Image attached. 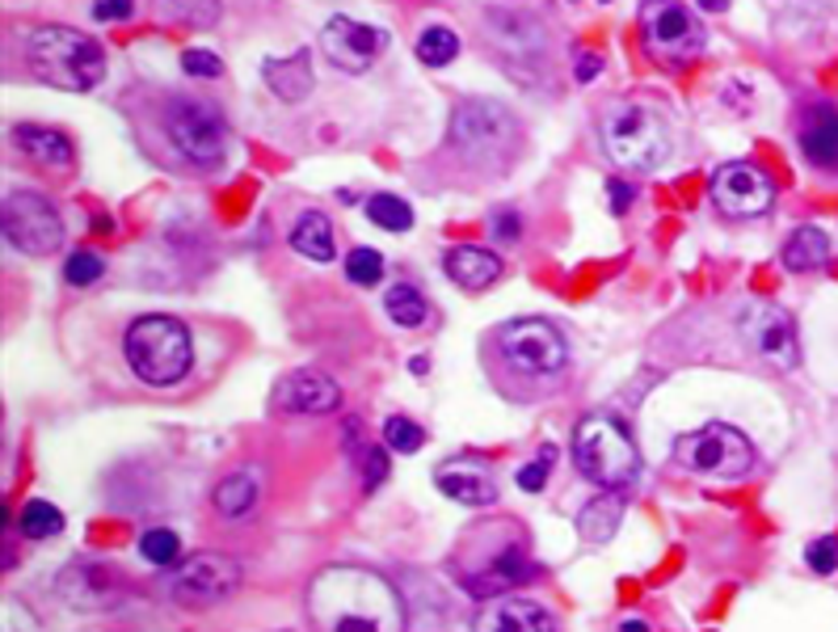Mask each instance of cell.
<instances>
[{"label":"cell","mask_w":838,"mask_h":632,"mask_svg":"<svg viewBox=\"0 0 838 632\" xmlns=\"http://www.w3.org/2000/svg\"><path fill=\"white\" fill-rule=\"evenodd\" d=\"M152 9L164 22H177L190 30H207L219 22V0H152Z\"/></svg>","instance_id":"cell-30"},{"label":"cell","mask_w":838,"mask_h":632,"mask_svg":"<svg viewBox=\"0 0 838 632\" xmlns=\"http://www.w3.org/2000/svg\"><path fill=\"white\" fill-rule=\"evenodd\" d=\"M262 77H266L274 97L303 102V97L312 93V47H299L296 56H287V59H266V64H262Z\"/></svg>","instance_id":"cell-23"},{"label":"cell","mask_w":838,"mask_h":632,"mask_svg":"<svg viewBox=\"0 0 838 632\" xmlns=\"http://www.w3.org/2000/svg\"><path fill=\"white\" fill-rule=\"evenodd\" d=\"M417 59L426 64V68H447L451 59L460 56V34L451 26H426L417 34Z\"/></svg>","instance_id":"cell-31"},{"label":"cell","mask_w":838,"mask_h":632,"mask_svg":"<svg viewBox=\"0 0 838 632\" xmlns=\"http://www.w3.org/2000/svg\"><path fill=\"white\" fill-rule=\"evenodd\" d=\"M383 443H388V451H417L422 443H426V430L413 422V417H388L383 422Z\"/></svg>","instance_id":"cell-37"},{"label":"cell","mask_w":838,"mask_h":632,"mask_svg":"<svg viewBox=\"0 0 838 632\" xmlns=\"http://www.w3.org/2000/svg\"><path fill=\"white\" fill-rule=\"evenodd\" d=\"M182 72L194 77V81H216V77H223V59L211 56V51L190 47V51H182Z\"/></svg>","instance_id":"cell-39"},{"label":"cell","mask_w":838,"mask_h":632,"mask_svg":"<svg viewBox=\"0 0 838 632\" xmlns=\"http://www.w3.org/2000/svg\"><path fill=\"white\" fill-rule=\"evenodd\" d=\"M383 47H388V30L354 22L346 13L329 18L325 30H321V51H325L329 64L342 68V72H367Z\"/></svg>","instance_id":"cell-16"},{"label":"cell","mask_w":838,"mask_h":632,"mask_svg":"<svg viewBox=\"0 0 838 632\" xmlns=\"http://www.w3.org/2000/svg\"><path fill=\"white\" fill-rule=\"evenodd\" d=\"M703 13H725L730 9V0H696Z\"/></svg>","instance_id":"cell-46"},{"label":"cell","mask_w":838,"mask_h":632,"mask_svg":"<svg viewBox=\"0 0 838 632\" xmlns=\"http://www.w3.org/2000/svg\"><path fill=\"white\" fill-rule=\"evenodd\" d=\"M13 148L26 157L30 165L47 169V173H68V169L77 165V143L64 136V131H55V127H38V123H18L13 131Z\"/></svg>","instance_id":"cell-18"},{"label":"cell","mask_w":838,"mask_h":632,"mask_svg":"<svg viewBox=\"0 0 838 632\" xmlns=\"http://www.w3.org/2000/svg\"><path fill=\"white\" fill-rule=\"evenodd\" d=\"M18 527H22L26 540H55V536L64 531V510L51 506V502H43V497H34V502L22 506Z\"/></svg>","instance_id":"cell-32"},{"label":"cell","mask_w":838,"mask_h":632,"mask_svg":"<svg viewBox=\"0 0 838 632\" xmlns=\"http://www.w3.org/2000/svg\"><path fill=\"white\" fill-rule=\"evenodd\" d=\"M641 30H645V47L662 59H696L708 43L700 18L687 13V4L678 0H645L641 4Z\"/></svg>","instance_id":"cell-15"},{"label":"cell","mask_w":838,"mask_h":632,"mask_svg":"<svg viewBox=\"0 0 838 632\" xmlns=\"http://www.w3.org/2000/svg\"><path fill=\"white\" fill-rule=\"evenodd\" d=\"M291 249H296L299 257H308V262H321L329 266L333 257H337V245H333V223L321 216V211H303L291 228Z\"/></svg>","instance_id":"cell-26"},{"label":"cell","mask_w":838,"mask_h":632,"mask_svg":"<svg viewBox=\"0 0 838 632\" xmlns=\"http://www.w3.org/2000/svg\"><path fill=\"white\" fill-rule=\"evenodd\" d=\"M363 460H367V464H363V485H367V490H379V485L388 481V472H392L388 451H383V447H367Z\"/></svg>","instance_id":"cell-41"},{"label":"cell","mask_w":838,"mask_h":632,"mask_svg":"<svg viewBox=\"0 0 838 632\" xmlns=\"http://www.w3.org/2000/svg\"><path fill=\"white\" fill-rule=\"evenodd\" d=\"M620 632H653L645 620H620Z\"/></svg>","instance_id":"cell-47"},{"label":"cell","mask_w":838,"mask_h":632,"mask_svg":"<svg viewBox=\"0 0 838 632\" xmlns=\"http://www.w3.org/2000/svg\"><path fill=\"white\" fill-rule=\"evenodd\" d=\"M620 519H623V497L607 490V494L595 497V502L582 510V519H577V531H582L590 544H607V540L620 531Z\"/></svg>","instance_id":"cell-27"},{"label":"cell","mask_w":838,"mask_h":632,"mask_svg":"<svg viewBox=\"0 0 838 632\" xmlns=\"http://www.w3.org/2000/svg\"><path fill=\"white\" fill-rule=\"evenodd\" d=\"M434 481H438L443 497H451V502H460V506H493V502H497V485H493V476H489L481 464H472V460H451V464H438Z\"/></svg>","instance_id":"cell-21"},{"label":"cell","mask_w":838,"mask_h":632,"mask_svg":"<svg viewBox=\"0 0 838 632\" xmlns=\"http://www.w3.org/2000/svg\"><path fill=\"white\" fill-rule=\"evenodd\" d=\"M460 586L468 595H477V599H502V595H510L518 586H527L531 577H536V561H531V552L523 540H514L506 536L502 544H493L489 556H463L460 561Z\"/></svg>","instance_id":"cell-12"},{"label":"cell","mask_w":838,"mask_h":632,"mask_svg":"<svg viewBox=\"0 0 838 632\" xmlns=\"http://www.w3.org/2000/svg\"><path fill=\"white\" fill-rule=\"evenodd\" d=\"M383 308H388L392 325H401V330H417V325H426V317H431L426 296H422L417 287H409V283H392V287L383 291Z\"/></svg>","instance_id":"cell-28"},{"label":"cell","mask_w":838,"mask_h":632,"mask_svg":"<svg viewBox=\"0 0 838 632\" xmlns=\"http://www.w3.org/2000/svg\"><path fill=\"white\" fill-rule=\"evenodd\" d=\"M123 355H127V367L136 371L139 384L169 388V384H182L190 376L194 346H190V330L177 317L148 312V317H136V321L127 325V333H123Z\"/></svg>","instance_id":"cell-4"},{"label":"cell","mask_w":838,"mask_h":632,"mask_svg":"<svg viewBox=\"0 0 838 632\" xmlns=\"http://www.w3.org/2000/svg\"><path fill=\"white\" fill-rule=\"evenodd\" d=\"M573 464L586 481H595L602 490L620 494L628 485H636L641 476V456L628 439L620 422H611L607 413H590L577 422L573 430Z\"/></svg>","instance_id":"cell-6"},{"label":"cell","mask_w":838,"mask_h":632,"mask_svg":"<svg viewBox=\"0 0 838 632\" xmlns=\"http://www.w3.org/2000/svg\"><path fill=\"white\" fill-rule=\"evenodd\" d=\"M346 278H351L354 287H376L379 278H383V257H379V249H367V245L351 249V257H346Z\"/></svg>","instance_id":"cell-36"},{"label":"cell","mask_w":838,"mask_h":632,"mask_svg":"<svg viewBox=\"0 0 838 632\" xmlns=\"http://www.w3.org/2000/svg\"><path fill=\"white\" fill-rule=\"evenodd\" d=\"M451 143L472 165H502L518 143V123L502 102L468 97L451 114Z\"/></svg>","instance_id":"cell-7"},{"label":"cell","mask_w":838,"mask_h":632,"mask_svg":"<svg viewBox=\"0 0 838 632\" xmlns=\"http://www.w3.org/2000/svg\"><path fill=\"white\" fill-rule=\"evenodd\" d=\"M308 607L325 632H401L405 607L392 582L363 565H329L308 586Z\"/></svg>","instance_id":"cell-2"},{"label":"cell","mask_w":838,"mask_h":632,"mask_svg":"<svg viewBox=\"0 0 838 632\" xmlns=\"http://www.w3.org/2000/svg\"><path fill=\"white\" fill-rule=\"evenodd\" d=\"M607 198H611V211H616V216H623V211L632 207V198H636V194H632V186H628V182H620V177H616V182H607Z\"/></svg>","instance_id":"cell-44"},{"label":"cell","mask_w":838,"mask_h":632,"mask_svg":"<svg viewBox=\"0 0 838 632\" xmlns=\"http://www.w3.org/2000/svg\"><path fill=\"white\" fill-rule=\"evenodd\" d=\"M139 552H144V561H152V565H161V570H173V565L182 561V540H177V531H169V527H148V531L139 536Z\"/></svg>","instance_id":"cell-34"},{"label":"cell","mask_w":838,"mask_h":632,"mask_svg":"<svg viewBox=\"0 0 838 632\" xmlns=\"http://www.w3.org/2000/svg\"><path fill=\"white\" fill-rule=\"evenodd\" d=\"M481 363L506 401H543L556 392V380L565 376L569 346L552 321L514 317L485 337Z\"/></svg>","instance_id":"cell-1"},{"label":"cell","mask_w":838,"mask_h":632,"mask_svg":"<svg viewBox=\"0 0 838 632\" xmlns=\"http://www.w3.org/2000/svg\"><path fill=\"white\" fill-rule=\"evenodd\" d=\"M59 595L81 611H102L123 599V574L110 570L102 561H72L59 574Z\"/></svg>","instance_id":"cell-17"},{"label":"cell","mask_w":838,"mask_h":632,"mask_svg":"<svg viewBox=\"0 0 838 632\" xmlns=\"http://www.w3.org/2000/svg\"><path fill=\"white\" fill-rule=\"evenodd\" d=\"M4 245H13L18 253L43 257L64 245V220L55 211L51 198L34 191H13L4 198Z\"/></svg>","instance_id":"cell-13"},{"label":"cell","mask_w":838,"mask_h":632,"mask_svg":"<svg viewBox=\"0 0 838 632\" xmlns=\"http://www.w3.org/2000/svg\"><path fill=\"white\" fill-rule=\"evenodd\" d=\"M216 510L223 519H241L253 510V502H257V481L249 476V472H232V476H223L216 485Z\"/></svg>","instance_id":"cell-29"},{"label":"cell","mask_w":838,"mask_h":632,"mask_svg":"<svg viewBox=\"0 0 838 632\" xmlns=\"http://www.w3.org/2000/svg\"><path fill=\"white\" fill-rule=\"evenodd\" d=\"M367 220L383 232H409L413 228V207L401 194H371L367 198Z\"/></svg>","instance_id":"cell-33"},{"label":"cell","mask_w":838,"mask_h":632,"mask_svg":"<svg viewBox=\"0 0 838 632\" xmlns=\"http://www.w3.org/2000/svg\"><path fill=\"white\" fill-rule=\"evenodd\" d=\"M493 237H497L502 245L518 241V237H523V220H518V211H497V216H493Z\"/></svg>","instance_id":"cell-43"},{"label":"cell","mask_w":838,"mask_h":632,"mask_svg":"<svg viewBox=\"0 0 838 632\" xmlns=\"http://www.w3.org/2000/svg\"><path fill=\"white\" fill-rule=\"evenodd\" d=\"M708 198L730 220H758L776 207V182L767 177V169L750 165V161H730L712 173Z\"/></svg>","instance_id":"cell-14"},{"label":"cell","mask_w":838,"mask_h":632,"mask_svg":"<svg viewBox=\"0 0 838 632\" xmlns=\"http://www.w3.org/2000/svg\"><path fill=\"white\" fill-rule=\"evenodd\" d=\"M598 72H602V56H577V64H573V77L582 84L595 81Z\"/></svg>","instance_id":"cell-45"},{"label":"cell","mask_w":838,"mask_h":632,"mask_svg":"<svg viewBox=\"0 0 838 632\" xmlns=\"http://www.w3.org/2000/svg\"><path fill=\"white\" fill-rule=\"evenodd\" d=\"M598 139L607 157L632 173H653L670 157V127L666 118L641 102H616L598 118Z\"/></svg>","instance_id":"cell-5"},{"label":"cell","mask_w":838,"mask_h":632,"mask_svg":"<svg viewBox=\"0 0 838 632\" xmlns=\"http://www.w3.org/2000/svg\"><path fill=\"white\" fill-rule=\"evenodd\" d=\"M278 405L287 413H333L342 405V388L325 371H291L278 388Z\"/></svg>","instance_id":"cell-19"},{"label":"cell","mask_w":838,"mask_h":632,"mask_svg":"<svg viewBox=\"0 0 838 632\" xmlns=\"http://www.w3.org/2000/svg\"><path fill=\"white\" fill-rule=\"evenodd\" d=\"M556 464V447H540V456L531 460V464L518 468V490H527V494H540L543 485H548V472Z\"/></svg>","instance_id":"cell-38"},{"label":"cell","mask_w":838,"mask_h":632,"mask_svg":"<svg viewBox=\"0 0 838 632\" xmlns=\"http://www.w3.org/2000/svg\"><path fill=\"white\" fill-rule=\"evenodd\" d=\"M737 337H742V346H746L758 363H767V367H776V371H792V367L801 363L796 317H792L788 308H780V303H767V300L750 303V308L737 317Z\"/></svg>","instance_id":"cell-10"},{"label":"cell","mask_w":838,"mask_h":632,"mask_svg":"<svg viewBox=\"0 0 838 632\" xmlns=\"http://www.w3.org/2000/svg\"><path fill=\"white\" fill-rule=\"evenodd\" d=\"M801 152L810 165L835 169L838 165V111L817 106L801 123Z\"/></svg>","instance_id":"cell-24"},{"label":"cell","mask_w":838,"mask_h":632,"mask_svg":"<svg viewBox=\"0 0 838 632\" xmlns=\"http://www.w3.org/2000/svg\"><path fill=\"white\" fill-rule=\"evenodd\" d=\"M106 275V257L93 253V249H72L68 262H64V283L68 287H93Z\"/></svg>","instance_id":"cell-35"},{"label":"cell","mask_w":838,"mask_h":632,"mask_svg":"<svg viewBox=\"0 0 838 632\" xmlns=\"http://www.w3.org/2000/svg\"><path fill=\"white\" fill-rule=\"evenodd\" d=\"M136 13V0H97L93 4V18L97 22H127Z\"/></svg>","instance_id":"cell-42"},{"label":"cell","mask_w":838,"mask_h":632,"mask_svg":"<svg viewBox=\"0 0 838 632\" xmlns=\"http://www.w3.org/2000/svg\"><path fill=\"white\" fill-rule=\"evenodd\" d=\"M780 262H784V271H792V275L822 271V266L830 262V237H826L822 228H813V223H801V228L784 241Z\"/></svg>","instance_id":"cell-25"},{"label":"cell","mask_w":838,"mask_h":632,"mask_svg":"<svg viewBox=\"0 0 838 632\" xmlns=\"http://www.w3.org/2000/svg\"><path fill=\"white\" fill-rule=\"evenodd\" d=\"M26 68L51 89L89 93L106 81V51L72 26H38L26 38Z\"/></svg>","instance_id":"cell-3"},{"label":"cell","mask_w":838,"mask_h":632,"mask_svg":"<svg viewBox=\"0 0 838 632\" xmlns=\"http://www.w3.org/2000/svg\"><path fill=\"white\" fill-rule=\"evenodd\" d=\"M164 136L186 157L190 165H216L228 152V118L219 106L198 97H177L164 111Z\"/></svg>","instance_id":"cell-9"},{"label":"cell","mask_w":838,"mask_h":632,"mask_svg":"<svg viewBox=\"0 0 838 632\" xmlns=\"http://www.w3.org/2000/svg\"><path fill=\"white\" fill-rule=\"evenodd\" d=\"M805 561H810L813 574H835L838 570V536H822V540H813L810 549H805Z\"/></svg>","instance_id":"cell-40"},{"label":"cell","mask_w":838,"mask_h":632,"mask_svg":"<svg viewBox=\"0 0 838 632\" xmlns=\"http://www.w3.org/2000/svg\"><path fill=\"white\" fill-rule=\"evenodd\" d=\"M675 464L708 481H737L755 468V443L730 422H708L675 443Z\"/></svg>","instance_id":"cell-8"},{"label":"cell","mask_w":838,"mask_h":632,"mask_svg":"<svg viewBox=\"0 0 838 632\" xmlns=\"http://www.w3.org/2000/svg\"><path fill=\"white\" fill-rule=\"evenodd\" d=\"M241 586V565L223 552H194L173 565L164 577V595L177 607H211L223 604Z\"/></svg>","instance_id":"cell-11"},{"label":"cell","mask_w":838,"mask_h":632,"mask_svg":"<svg viewBox=\"0 0 838 632\" xmlns=\"http://www.w3.org/2000/svg\"><path fill=\"white\" fill-rule=\"evenodd\" d=\"M477 632H556V624L543 604L510 595V599H493L477 616Z\"/></svg>","instance_id":"cell-20"},{"label":"cell","mask_w":838,"mask_h":632,"mask_svg":"<svg viewBox=\"0 0 838 632\" xmlns=\"http://www.w3.org/2000/svg\"><path fill=\"white\" fill-rule=\"evenodd\" d=\"M443 271L451 283H460L463 291H485L502 278V257L485 245H456L443 253Z\"/></svg>","instance_id":"cell-22"}]
</instances>
